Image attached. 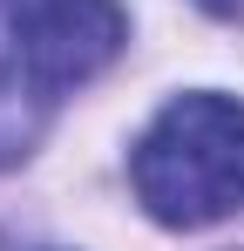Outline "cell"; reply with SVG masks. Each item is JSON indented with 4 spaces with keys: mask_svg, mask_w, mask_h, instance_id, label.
Segmentation results:
<instances>
[{
    "mask_svg": "<svg viewBox=\"0 0 244 251\" xmlns=\"http://www.w3.org/2000/svg\"><path fill=\"white\" fill-rule=\"evenodd\" d=\"M129 41L116 0H0V170L34 156L48 123Z\"/></svg>",
    "mask_w": 244,
    "mask_h": 251,
    "instance_id": "1",
    "label": "cell"
},
{
    "mask_svg": "<svg viewBox=\"0 0 244 251\" xmlns=\"http://www.w3.org/2000/svg\"><path fill=\"white\" fill-rule=\"evenodd\" d=\"M129 183L170 231H203L244 210V102L217 88L163 102L129 150Z\"/></svg>",
    "mask_w": 244,
    "mask_h": 251,
    "instance_id": "2",
    "label": "cell"
},
{
    "mask_svg": "<svg viewBox=\"0 0 244 251\" xmlns=\"http://www.w3.org/2000/svg\"><path fill=\"white\" fill-rule=\"evenodd\" d=\"M203 7H217V14H238V7H244V0H203Z\"/></svg>",
    "mask_w": 244,
    "mask_h": 251,
    "instance_id": "3",
    "label": "cell"
}]
</instances>
